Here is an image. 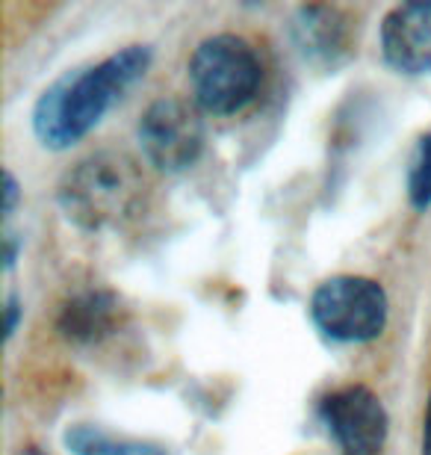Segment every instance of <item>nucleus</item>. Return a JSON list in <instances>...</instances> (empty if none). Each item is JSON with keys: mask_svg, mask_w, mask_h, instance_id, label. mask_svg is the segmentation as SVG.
Returning a JSON list of instances; mask_svg holds the SVG:
<instances>
[{"mask_svg": "<svg viewBox=\"0 0 431 455\" xmlns=\"http://www.w3.org/2000/svg\"><path fill=\"white\" fill-rule=\"evenodd\" d=\"M151 66L148 44H127L84 71H68L48 86L33 110V131L44 148L62 151L80 142L118 98Z\"/></svg>", "mask_w": 431, "mask_h": 455, "instance_id": "nucleus-1", "label": "nucleus"}, {"mask_svg": "<svg viewBox=\"0 0 431 455\" xmlns=\"http://www.w3.org/2000/svg\"><path fill=\"white\" fill-rule=\"evenodd\" d=\"M145 198L140 166L118 151H98L77 163L60 184V204L84 231H107L133 220Z\"/></svg>", "mask_w": 431, "mask_h": 455, "instance_id": "nucleus-2", "label": "nucleus"}, {"mask_svg": "<svg viewBox=\"0 0 431 455\" xmlns=\"http://www.w3.org/2000/svg\"><path fill=\"white\" fill-rule=\"evenodd\" d=\"M263 84V62L243 36L219 33L196 48L189 60V86L201 110L231 116L254 101Z\"/></svg>", "mask_w": 431, "mask_h": 455, "instance_id": "nucleus-3", "label": "nucleus"}, {"mask_svg": "<svg viewBox=\"0 0 431 455\" xmlns=\"http://www.w3.org/2000/svg\"><path fill=\"white\" fill-rule=\"evenodd\" d=\"M310 316L331 340L366 343L379 338L387 325V293L372 278L337 275L316 287Z\"/></svg>", "mask_w": 431, "mask_h": 455, "instance_id": "nucleus-4", "label": "nucleus"}, {"mask_svg": "<svg viewBox=\"0 0 431 455\" xmlns=\"http://www.w3.org/2000/svg\"><path fill=\"white\" fill-rule=\"evenodd\" d=\"M136 136L151 166L160 172H183L204 148V122L183 98H160L142 113Z\"/></svg>", "mask_w": 431, "mask_h": 455, "instance_id": "nucleus-5", "label": "nucleus"}, {"mask_svg": "<svg viewBox=\"0 0 431 455\" xmlns=\"http://www.w3.org/2000/svg\"><path fill=\"white\" fill-rule=\"evenodd\" d=\"M323 420L346 455H381L387 441V411L363 385H346L323 399Z\"/></svg>", "mask_w": 431, "mask_h": 455, "instance_id": "nucleus-6", "label": "nucleus"}, {"mask_svg": "<svg viewBox=\"0 0 431 455\" xmlns=\"http://www.w3.org/2000/svg\"><path fill=\"white\" fill-rule=\"evenodd\" d=\"M384 57L396 71H431V4H402L381 24Z\"/></svg>", "mask_w": 431, "mask_h": 455, "instance_id": "nucleus-7", "label": "nucleus"}, {"mask_svg": "<svg viewBox=\"0 0 431 455\" xmlns=\"http://www.w3.org/2000/svg\"><path fill=\"white\" fill-rule=\"evenodd\" d=\"M296 42L301 53L323 66H337L352 53L355 27L337 6H301L296 12Z\"/></svg>", "mask_w": 431, "mask_h": 455, "instance_id": "nucleus-8", "label": "nucleus"}, {"mask_svg": "<svg viewBox=\"0 0 431 455\" xmlns=\"http://www.w3.org/2000/svg\"><path fill=\"white\" fill-rule=\"evenodd\" d=\"M124 323V305L113 290H84L60 307L57 331L71 343H98Z\"/></svg>", "mask_w": 431, "mask_h": 455, "instance_id": "nucleus-9", "label": "nucleus"}, {"mask_svg": "<svg viewBox=\"0 0 431 455\" xmlns=\"http://www.w3.org/2000/svg\"><path fill=\"white\" fill-rule=\"evenodd\" d=\"M66 447L75 455H169L160 443L116 438L95 429V426H71L66 432Z\"/></svg>", "mask_w": 431, "mask_h": 455, "instance_id": "nucleus-10", "label": "nucleus"}, {"mask_svg": "<svg viewBox=\"0 0 431 455\" xmlns=\"http://www.w3.org/2000/svg\"><path fill=\"white\" fill-rule=\"evenodd\" d=\"M408 196L417 211L431 207V131L417 142L408 172Z\"/></svg>", "mask_w": 431, "mask_h": 455, "instance_id": "nucleus-11", "label": "nucleus"}, {"mask_svg": "<svg viewBox=\"0 0 431 455\" xmlns=\"http://www.w3.org/2000/svg\"><path fill=\"white\" fill-rule=\"evenodd\" d=\"M15 202H18V180L12 178V172H6L4 175V213L6 216L12 213Z\"/></svg>", "mask_w": 431, "mask_h": 455, "instance_id": "nucleus-12", "label": "nucleus"}, {"mask_svg": "<svg viewBox=\"0 0 431 455\" xmlns=\"http://www.w3.org/2000/svg\"><path fill=\"white\" fill-rule=\"evenodd\" d=\"M18 316H21V305H18L15 296L6 299V338H12L15 325H18Z\"/></svg>", "mask_w": 431, "mask_h": 455, "instance_id": "nucleus-13", "label": "nucleus"}, {"mask_svg": "<svg viewBox=\"0 0 431 455\" xmlns=\"http://www.w3.org/2000/svg\"><path fill=\"white\" fill-rule=\"evenodd\" d=\"M423 455H431V396L426 408V426H423Z\"/></svg>", "mask_w": 431, "mask_h": 455, "instance_id": "nucleus-14", "label": "nucleus"}, {"mask_svg": "<svg viewBox=\"0 0 431 455\" xmlns=\"http://www.w3.org/2000/svg\"><path fill=\"white\" fill-rule=\"evenodd\" d=\"M15 254H18V240L12 234H6V254H4V263H6V269L15 263Z\"/></svg>", "mask_w": 431, "mask_h": 455, "instance_id": "nucleus-15", "label": "nucleus"}, {"mask_svg": "<svg viewBox=\"0 0 431 455\" xmlns=\"http://www.w3.org/2000/svg\"><path fill=\"white\" fill-rule=\"evenodd\" d=\"M18 455H44V452H42V450H36V447H27V450H21Z\"/></svg>", "mask_w": 431, "mask_h": 455, "instance_id": "nucleus-16", "label": "nucleus"}]
</instances>
